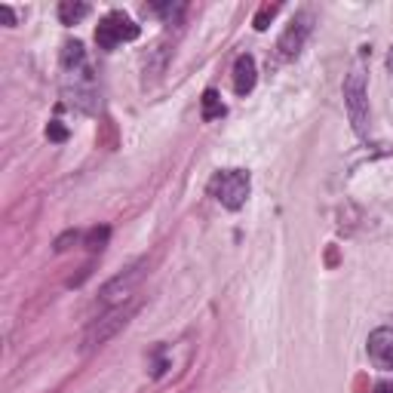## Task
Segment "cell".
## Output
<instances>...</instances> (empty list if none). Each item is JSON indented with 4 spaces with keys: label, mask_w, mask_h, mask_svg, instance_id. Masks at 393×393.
Returning <instances> with one entry per match:
<instances>
[{
    "label": "cell",
    "mask_w": 393,
    "mask_h": 393,
    "mask_svg": "<svg viewBox=\"0 0 393 393\" xmlns=\"http://www.w3.org/2000/svg\"><path fill=\"white\" fill-rule=\"evenodd\" d=\"M151 9H154V13H160V16H166L169 22H172V16H175V13H181L184 6H181V4H175V6H172V4H157V6H151Z\"/></svg>",
    "instance_id": "cell-16"
},
{
    "label": "cell",
    "mask_w": 393,
    "mask_h": 393,
    "mask_svg": "<svg viewBox=\"0 0 393 393\" xmlns=\"http://www.w3.org/2000/svg\"><path fill=\"white\" fill-rule=\"evenodd\" d=\"M139 34H141V28L132 22L129 16L108 13L96 28V44L101 49H117V44H123V40H136Z\"/></svg>",
    "instance_id": "cell-4"
},
{
    "label": "cell",
    "mask_w": 393,
    "mask_h": 393,
    "mask_svg": "<svg viewBox=\"0 0 393 393\" xmlns=\"http://www.w3.org/2000/svg\"><path fill=\"white\" fill-rule=\"evenodd\" d=\"M136 314H139V302L108 307L105 314H101L96 323H89V329L84 332V354H89V350L101 347L105 341H111L114 335L120 332V329H126V323H129V319L136 317Z\"/></svg>",
    "instance_id": "cell-1"
},
{
    "label": "cell",
    "mask_w": 393,
    "mask_h": 393,
    "mask_svg": "<svg viewBox=\"0 0 393 393\" xmlns=\"http://www.w3.org/2000/svg\"><path fill=\"white\" fill-rule=\"evenodd\" d=\"M277 9H280L277 4H274V6H262V13L255 16V31H264V28H267V22H271V19L277 16Z\"/></svg>",
    "instance_id": "cell-13"
},
{
    "label": "cell",
    "mask_w": 393,
    "mask_h": 393,
    "mask_svg": "<svg viewBox=\"0 0 393 393\" xmlns=\"http://www.w3.org/2000/svg\"><path fill=\"white\" fill-rule=\"evenodd\" d=\"M310 13H302V16H295L292 19V25L286 28V34L280 37V56L283 59H295L298 53H302V46H304V40L310 34Z\"/></svg>",
    "instance_id": "cell-6"
},
{
    "label": "cell",
    "mask_w": 393,
    "mask_h": 393,
    "mask_svg": "<svg viewBox=\"0 0 393 393\" xmlns=\"http://www.w3.org/2000/svg\"><path fill=\"white\" fill-rule=\"evenodd\" d=\"M84 65H86L84 44H80V40H68V44L61 46V68H65V74H68V71L84 68Z\"/></svg>",
    "instance_id": "cell-9"
},
{
    "label": "cell",
    "mask_w": 393,
    "mask_h": 393,
    "mask_svg": "<svg viewBox=\"0 0 393 393\" xmlns=\"http://www.w3.org/2000/svg\"><path fill=\"white\" fill-rule=\"evenodd\" d=\"M77 240H84V234H80V231H68V234H61L59 240H56V252L71 249V243H77Z\"/></svg>",
    "instance_id": "cell-14"
},
{
    "label": "cell",
    "mask_w": 393,
    "mask_h": 393,
    "mask_svg": "<svg viewBox=\"0 0 393 393\" xmlns=\"http://www.w3.org/2000/svg\"><path fill=\"white\" fill-rule=\"evenodd\" d=\"M344 105H347V117L354 123L357 136H366L369 129V99H366V74L359 68H354L344 77Z\"/></svg>",
    "instance_id": "cell-3"
},
{
    "label": "cell",
    "mask_w": 393,
    "mask_h": 393,
    "mask_svg": "<svg viewBox=\"0 0 393 393\" xmlns=\"http://www.w3.org/2000/svg\"><path fill=\"white\" fill-rule=\"evenodd\" d=\"M375 393H393V381H381V384L375 387Z\"/></svg>",
    "instance_id": "cell-18"
},
{
    "label": "cell",
    "mask_w": 393,
    "mask_h": 393,
    "mask_svg": "<svg viewBox=\"0 0 393 393\" xmlns=\"http://www.w3.org/2000/svg\"><path fill=\"white\" fill-rule=\"evenodd\" d=\"M212 196L219 200L224 209H240L246 203V196L252 191V179L246 169H227V172H219L209 184Z\"/></svg>",
    "instance_id": "cell-2"
},
{
    "label": "cell",
    "mask_w": 393,
    "mask_h": 393,
    "mask_svg": "<svg viewBox=\"0 0 393 393\" xmlns=\"http://www.w3.org/2000/svg\"><path fill=\"white\" fill-rule=\"evenodd\" d=\"M0 19H4V25H9V28H13V25H16V13H13V9H9L6 4H4V6H0Z\"/></svg>",
    "instance_id": "cell-17"
},
{
    "label": "cell",
    "mask_w": 393,
    "mask_h": 393,
    "mask_svg": "<svg viewBox=\"0 0 393 393\" xmlns=\"http://www.w3.org/2000/svg\"><path fill=\"white\" fill-rule=\"evenodd\" d=\"M390 68H393V53H390Z\"/></svg>",
    "instance_id": "cell-19"
},
{
    "label": "cell",
    "mask_w": 393,
    "mask_h": 393,
    "mask_svg": "<svg viewBox=\"0 0 393 393\" xmlns=\"http://www.w3.org/2000/svg\"><path fill=\"white\" fill-rule=\"evenodd\" d=\"M258 71H255V59L249 53H243L240 59L234 61V92L237 96H246V92L255 89Z\"/></svg>",
    "instance_id": "cell-8"
},
{
    "label": "cell",
    "mask_w": 393,
    "mask_h": 393,
    "mask_svg": "<svg viewBox=\"0 0 393 393\" xmlns=\"http://www.w3.org/2000/svg\"><path fill=\"white\" fill-rule=\"evenodd\" d=\"M46 139H49V141H68V129L61 126L59 120H53V123L46 126Z\"/></svg>",
    "instance_id": "cell-15"
},
{
    "label": "cell",
    "mask_w": 393,
    "mask_h": 393,
    "mask_svg": "<svg viewBox=\"0 0 393 393\" xmlns=\"http://www.w3.org/2000/svg\"><path fill=\"white\" fill-rule=\"evenodd\" d=\"M144 267H148V262H136V264L129 267V271L117 274V277H114V280H108L105 286H101L99 298H101V302H105L108 307H117V304H123V302H126V298L132 295V289H136V286L141 283Z\"/></svg>",
    "instance_id": "cell-5"
},
{
    "label": "cell",
    "mask_w": 393,
    "mask_h": 393,
    "mask_svg": "<svg viewBox=\"0 0 393 393\" xmlns=\"http://www.w3.org/2000/svg\"><path fill=\"white\" fill-rule=\"evenodd\" d=\"M369 357L378 369L393 372V329L390 326L375 329V332L369 335Z\"/></svg>",
    "instance_id": "cell-7"
},
{
    "label": "cell",
    "mask_w": 393,
    "mask_h": 393,
    "mask_svg": "<svg viewBox=\"0 0 393 393\" xmlns=\"http://www.w3.org/2000/svg\"><path fill=\"white\" fill-rule=\"evenodd\" d=\"M89 16V4H74V0H65L59 4V22L61 25H77L80 19Z\"/></svg>",
    "instance_id": "cell-10"
},
{
    "label": "cell",
    "mask_w": 393,
    "mask_h": 393,
    "mask_svg": "<svg viewBox=\"0 0 393 393\" xmlns=\"http://www.w3.org/2000/svg\"><path fill=\"white\" fill-rule=\"evenodd\" d=\"M224 114V105H222V96L215 89H206L203 92V120H215Z\"/></svg>",
    "instance_id": "cell-11"
},
{
    "label": "cell",
    "mask_w": 393,
    "mask_h": 393,
    "mask_svg": "<svg viewBox=\"0 0 393 393\" xmlns=\"http://www.w3.org/2000/svg\"><path fill=\"white\" fill-rule=\"evenodd\" d=\"M108 237H111V227H92L89 234H84V243H86V249H92V252H101L108 246Z\"/></svg>",
    "instance_id": "cell-12"
}]
</instances>
